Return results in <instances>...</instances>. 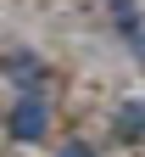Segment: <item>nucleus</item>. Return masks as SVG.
<instances>
[{"instance_id": "39448f33", "label": "nucleus", "mask_w": 145, "mask_h": 157, "mask_svg": "<svg viewBox=\"0 0 145 157\" xmlns=\"http://www.w3.org/2000/svg\"><path fill=\"white\" fill-rule=\"evenodd\" d=\"M50 157H100V151H95L89 140H61V146H56Z\"/></svg>"}, {"instance_id": "20e7f679", "label": "nucleus", "mask_w": 145, "mask_h": 157, "mask_svg": "<svg viewBox=\"0 0 145 157\" xmlns=\"http://www.w3.org/2000/svg\"><path fill=\"white\" fill-rule=\"evenodd\" d=\"M112 140L117 146H145V101L134 95V101H117L112 112Z\"/></svg>"}, {"instance_id": "f03ea898", "label": "nucleus", "mask_w": 145, "mask_h": 157, "mask_svg": "<svg viewBox=\"0 0 145 157\" xmlns=\"http://www.w3.org/2000/svg\"><path fill=\"white\" fill-rule=\"evenodd\" d=\"M0 78L11 84V95H28V90H50V67L39 62L34 51H6V56H0Z\"/></svg>"}, {"instance_id": "7ed1b4c3", "label": "nucleus", "mask_w": 145, "mask_h": 157, "mask_svg": "<svg viewBox=\"0 0 145 157\" xmlns=\"http://www.w3.org/2000/svg\"><path fill=\"white\" fill-rule=\"evenodd\" d=\"M106 11H112V23L123 34V45L134 51V62L145 67V11L134 6V0H106Z\"/></svg>"}, {"instance_id": "f257e3e1", "label": "nucleus", "mask_w": 145, "mask_h": 157, "mask_svg": "<svg viewBox=\"0 0 145 157\" xmlns=\"http://www.w3.org/2000/svg\"><path fill=\"white\" fill-rule=\"evenodd\" d=\"M11 146H45L50 129H56V107H50V90H28V95H11L6 118H0Z\"/></svg>"}]
</instances>
